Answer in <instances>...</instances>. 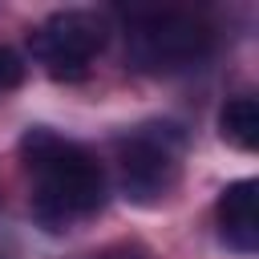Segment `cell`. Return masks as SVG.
Listing matches in <instances>:
<instances>
[{"mask_svg":"<svg viewBox=\"0 0 259 259\" xmlns=\"http://www.w3.org/2000/svg\"><path fill=\"white\" fill-rule=\"evenodd\" d=\"M20 81H24V61H20V53L8 49V45H0V93H4V89H16Z\"/></svg>","mask_w":259,"mask_h":259,"instance_id":"52a82bcc","label":"cell"},{"mask_svg":"<svg viewBox=\"0 0 259 259\" xmlns=\"http://www.w3.org/2000/svg\"><path fill=\"white\" fill-rule=\"evenodd\" d=\"M214 214H219V235L227 247H235L239 255L259 251V182L255 178L227 182Z\"/></svg>","mask_w":259,"mask_h":259,"instance_id":"5b68a950","label":"cell"},{"mask_svg":"<svg viewBox=\"0 0 259 259\" xmlns=\"http://www.w3.org/2000/svg\"><path fill=\"white\" fill-rule=\"evenodd\" d=\"M219 134L223 142H231L235 150H259V101L255 97H231L219 113Z\"/></svg>","mask_w":259,"mask_h":259,"instance_id":"8992f818","label":"cell"},{"mask_svg":"<svg viewBox=\"0 0 259 259\" xmlns=\"http://www.w3.org/2000/svg\"><path fill=\"white\" fill-rule=\"evenodd\" d=\"M101 45H105V20L85 8L53 12L28 36L32 57L45 65L53 81H81L89 73V61L101 53Z\"/></svg>","mask_w":259,"mask_h":259,"instance_id":"277c9868","label":"cell"},{"mask_svg":"<svg viewBox=\"0 0 259 259\" xmlns=\"http://www.w3.org/2000/svg\"><path fill=\"white\" fill-rule=\"evenodd\" d=\"M182 146L186 134L174 121H150L130 130L117 142V182L121 194L138 206H158L174 186L182 170Z\"/></svg>","mask_w":259,"mask_h":259,"instance_id":"7a4b0ae2","label":"cell"},{"mask_svg":"<svg viewBox=\"0 0 259 259\" xmlns=\"http://www.w3.org/2000/svg\"><path fill=\"white\" fill-rule=\"evenodd\" d=\"M20 158L32 178V219L49 235H61L77 219L101 210L105 170L81 142H69L49 125H28L20 138Z\"/></svg>","mask_w":259,"mask_h":259,"instance_id":"6da1fadb","label":"cell"},{"mask_svg":"<svg viewBox=\"0 0 259 259\" xmlns=\"http://www.w3.org/2000/svg\"><path fill=\"white\" fill-rule=\"evenodd\" d=\"M125 40H130V61L142 73H182L210 57L214 32L194 12L154 8L134 16Z\"/></svg>","mask_w":259,"mask_h":259,"instance_id":"3957f363","label":"cell"}]
</instances>
